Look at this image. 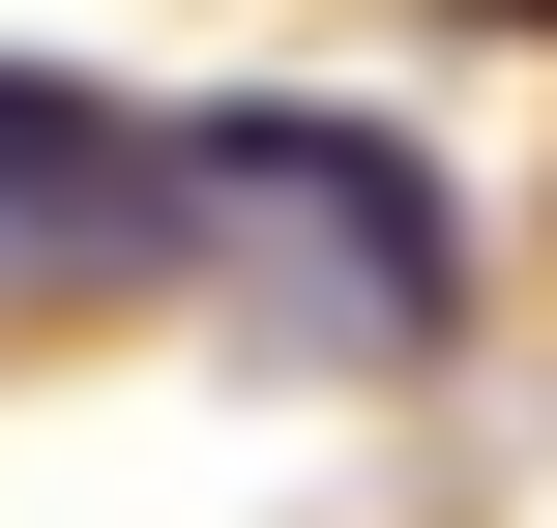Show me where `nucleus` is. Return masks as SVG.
<instances>
[{
	"label": "nucleus",
	"instance_id": "f257e3e1",
	"mask_svg": "<svg viewBox=\"0 0 557 528\" xmlns=\"http://www.w3.org/2000/svg\"><path fill=\"white\" fill-rule=\"evenodd\" d=\"M176 176H235V206H323L382 323H470V235H441V176H411V147H352V118H206Z\"/></svg>",
	"mask_w": 557,
	"mask_h": 528
},
{
	"label": "nucleus",
	"instance_id": "f03ea898",
	"mask_svg": "<svg viewBox=\"0 0 557 528\" xmlns=\"http://www.w3.org/2000/svg\"><path fill=\"white\" fill-rule=\"evenodd\" d=\"M117 206H176V147H147V118H88V88H29V59H0V235H117Z\"/></svg>",
	"mask_w": 557,
	"mask_h": 528
},
{
	"label": "nucleus",
	"instance_id": "7ed1b4c3",
	"mask_svg": "<svg viewBox=\"0 0 557 528\" xmlns=\"http://www.w3.org/2000/svg\"><path fill=\"white\" fill-rule=\"evenodd\" d=\"M499 29H557V0H499Z\"/></svg>",
	"mask_w": 557,
	"mask_h": 528
}]
</instances>
